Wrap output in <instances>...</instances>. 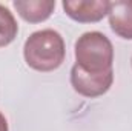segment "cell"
<instances>
[{
	"label": "cell",
	"instance_id": "7a4b0ae2",
	"mask_svg": "<svg viewBox=\"0 0 132 131\" xmlns=\"http://www.w3.org/2000/svg\"><path fill=\"white\" fill-rule=\"evenodd\" d=\"M75 65L86 72L100 74L112 69L114 46L112 42L100 31L81 34L74 46Z\"/></svg>",
	"mask_w": 132,
	"mask_h": 131
},
{
	"label": "cell",
	"instance_id": "5b68a950",
	"mask_svg": "<svg viewBox=\"0 0 132 131\" xmlns=\"http://www.w3.org/2000/svg\"><path fill=\"white\" fill-rule=\"evenodd\" d=\"M108 17L111 30L118 37L132 40V0L111 2Z\"/></svg>",
	"mask_w": 132,
	"mask_h": 131
},
{
	"label": "cell",
	"instance_id": "8992f818",
	"mask_svg": "<svg viewBox=\"0 0 132 131\" xmlns=\"http://www.w3.org/2000/svg\"><path fill=\"white\" fill-rule=\"evenodd\" d=\"M12 5L19 16L29 23L48 20L55 9V0H15Z\"/></svg>",
	"mask_w": 132,
	"mask_h": 131
},
{
	"label": "cell",
	"instance_id": "ba28073f",
	"mask_svg": "<svg viewBox=\"0 0 132 131\" xmlns=\"http://www.w3.org/2000/svg\"><path fill=\"white\" fill-rule=\"evenodd\" d=\"M0 131H9V128H8V120L2 114V111H0Z\"/></svg>",
	"mask_w": 132,
	"mask_h": 131
},
{
	"label": "cell",
	"instance_id": "6da1fadb",
	"mask_svg": "<svg viewBox=\"0 0 132 131\" xmlns=\"http://www.w3.org/2000/svg\"><path fill=\"white\" fill-rule=\"evenodd\" d=\"M66 46L62 34L46 28L32 33L23 45L26 65L38 72H51L65 62Z\"/></svg>",
	"mask_w": 132,
	"mask_h": 131
},
{
	"label": "cell",
	"instance_id": "3957f363",
	"mask_svg": "<svg viewBox=\"0 0 132 131\" xmlns=\"http://www.w3.org/2000/svg\"><path fill=\"white\" fill-rule=\"evenodd\" d=\"M114 82V71H106L100 74H91L83 71L77 65L71 69V85L75 93L83 97H98L109 91Z\"/></svg>",
	"mask_w": 132,
	"mask_h": 131
},
{
	"label": "cell",
	"instance_id": "52a82bcc",
	"mask_svg": "<svg viewBox=\"0 0 132 131\" xmlns=\"http://www.w3.org/2000/svg\"><path fill=\"white\" fill-rule=\"evenodd\" d=\"M19 33V25L14 14L0 3V48L8 46L14 42Z\"/></svg>",
	"mask_w": 132,
	"mask_h": 131
},
{
	"label": "cell",
	"instance_id": "277c9868",
	"mask_svg": "<svg viewBox=\"0 0 132 131\" xmlns=\"http://www.w3.org/2000/svg\"><path fill=\"white\" fill-rule=\"evenodd\" d=\"M68 17L78 23H95L108 16L111 2L108 0H65L62 3Z\"/></svg>",
	"mask_w": 132,
	"mask_h": 131
},
{
	"label": "cell",
	"instance_id": "9c48e42d",
	"mask_svg": "<svg viewBox=\"0 0 132 131\" xmlns=\"http://www.w3.org/2000/svg\"><path fill=\"white\" fill-rule=\"evenodd\" d=\"M131 62H132V59H131Z\"/></svg>",
	"mask_w": 132,
	"mask_h": 131
}]
</instances>
